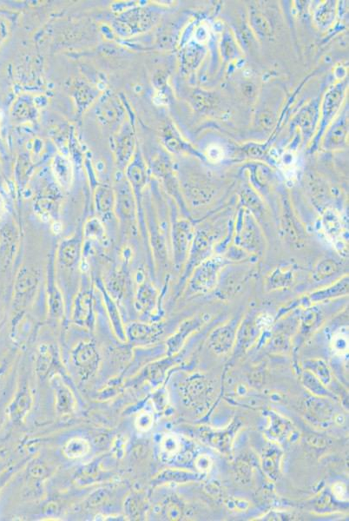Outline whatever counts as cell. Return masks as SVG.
<instances>
[{"label": "cell", "instance_id": "obj_5", "mask_svg": "<svg viewBox=\"0 0 349 521\" xmlns=\"http://www.w3.org/2000/svg\"><path fill=\"white\" fill-rule=\"evenodd\" d=\"M47 295L48 310H49L50 318L54 320H61L65 313L64 299L61 291L58 287L57 280L55 278L54 258L50 259L47 265Z\"/></svg>", "mask_w": 349, "mask_h": 521}, {"label": "cell", "instance_id": "obj_18", "mask_svg": "<svg viewBox=\"0 0 349 521\" xmlns=\"http://www.w3.org/2000/svg\"><path fill=\"white\" fill-rule=\"evenodd\" d=\"M84 236L88 239L99 240L102 241L106 236V231L98 218H91L84 226Z\"/></svg>", "mask_w": 349, "mask_h": 521}, {"label": "cell", "instance_id": "obj_2", "mask_svg": "<svg viewBox=\"0 0 349 521\" xmlns=\"http://www.w3.org/2000/svg\"><path fill=\"white\" fill-rule=\"evenodd\" d=\"M115 210L123 221L133 223L136 221V198L133 190L126 178H116L114 187Z\"/></svg>", "mask_w": 349, "mask_h": 521}, {"label": "cell", "instance_id": "obj_23", "mask_svg": "<svg viewBox=\"0 0 349 521\" xmlns=\"http://www.w3.org/2000/svg\"><path fill=\"white\" fill-rule=\"evenodd\" d=\"M18 470V467H11L5 469L1 474H0V492H2L3 488L5 487L10 479Z\"/></svg>", "mask_w": 349, "mask_h": 521}, {"label": "cell", "instance_id": "obj_6", "mask_svg": "<svg viewBox=\"0 0 349 521\" xmlns=\"http://www.w3.org/2000/svg\"><path fill=\"white\" fill-rule=\"evenodd\" d=\"M135 140L131 124H126L116 140V158L120 168H126L134 156Z\"/></svg>", "mask_w": 349, "mask_h": 521}, {"label": "cell", "instance_id": "obj_13", "mask_svg": "<svg viewBox=\"0 0 349 521\" xmlns=\"http://www.w3.org/2000/svg\"><path fill=\"white\" fill-rule=\"evenodd\" d=\"M94 201L96 210L100 215L108 216L115 210V192L113 188L99 186L95 191Z\"/></svg>", "mask_w": 349, "mask_h": 521}, {"label": "cell", "instance_id": "obj_4", "mask_svg": "<svg viewBox=\"0 0 349 521\" xmlns=\"http://www.w3.org/2000/svg\"><path fill=\"white\" fill-rule=\"evenodd\" d=\"M72 320L79 326L93 330L95 312L93 295L90 290L80 292L76 298L72 310Z\"/></svg>", "mask_w": 349, "mask_h": 521}, {"label": "cell", "instance_id": "obj_22", "mask_svg": "<svg viewBox=\"0 0 349 521\" xmlns=\"http://www.w3.org/2000/svg\"><path fill=\"white\" fill-rule=\"evenodd\" d=\"M152 425H153V416L148 412L142 413L136 420V427L140 432L149 431Z\"/></svg>", "mask_w": 349, "mask_h": 521}, {"label": "cell", "instance_id": "obj_9", "mask_svg": "<svg viewBox=\"0 0 349 521\" xmlns=\"http://www.w3.org/2000/svg\"><path fill=\"white\" fill-rule=\"evenodd\" d=\"M161 331V327L156 324L139 322L131 323L126 328L127 340L138 345L153 343Z\"/></svg>", "mask_w": 349, "mask_h": 521}, {"label": "cell", "instance_id": "obj_20", "mask_svg": "<svg viewBox=\"0 0 349 521\" xmlns=\"http://www.w3.org/2000/svg\"><path fill=\"white\" fill-rule=\"evenodd\" d=\"M151 287L147 284H141L138 287V294H136V303L138 305V310H146L150 305V300L152 295Z\"/></svg>", "mask_w": 349, "mask_h": 521}, {"label": "cell", "instance_id": "obj_1", "mask_svg": "<svg viewBox=\"0 0 349 521\" xmlns=\"http://www.w3.org/2000/svg\"><path fill=\"white\" fill-rule=\"evenodd\" d=\"M39 283L37 270L33 268L24 267L20 270L15 283V307L24 310L33 302Z\"/></svg>", "mask_w": 349, "mask_h": 521}, {"label": "cell", "instance_id": "obj_28", "mask_svg": "<svg viewBox=\"0 0 349 521\" xmlns=\"http://www.w3.org/2000/svg\"><path fill=\"white\" fill-rule=\"evenodd\" d=\"M1 318H2V312H1V310H0V322H1Z\"/></svg>", "mask_w": 349, "mask_h": 521}, {"label": "cell", "instance_id": "obj_11", "mask_svg": "<svg viewBox=\"0 0 349 521\" xmlns=\"http://www.w3.org/2000/svg\"><path fill=\"white\" fill-rule=\"evenodd\" d=\"M56 394V408L60 415H70L75 408V398L70 388L58 375L51 379Z\"/></svg>", "mask_w": 349, "mask_h": 521}, {"label": "cell", "instance_id": "obj_3", "mask_svg": "<svg viewBox=\"0 0 349 521\" xmlns=\"http://www.w3.org/2000/svg\"><path fill=\"white\" fill-rule=\"evenodd\" d=\"M71 360L84 376H90L98 370L100 356L95 343L82 342L71 352Z\"/></svg>", "mask_w": 349, "mask_h": 521}, {"label": "cell", "instance_id": "obj_15", "mask_svg": "<svg viewBox=\"0 0 349 521\" xmlns=\"http://www.w3.org/2000/svg\"><path fill=\"white\" fill-rule=\"evenodd\" d=\"M90 451V443L86 439L79 437L68 440L63 450L64 455L70 460L82 459L89 454Z\"/></svg>", "mask_w": 349, "mask_h": 521}, {"label": "cell", "instance_id": "obj_21", "mask_svg": "<svg viewBox=\"0 0 349 521\" xmlns=\"http://www.w3.org/2000/svg\"><path fill=\"white\" fill-rule=\"evenodd\" d=\"M333 350L338 355L346 354L348 350V338L347 332H339L334 336L332 342Z\"/></svg>", "mask_w": 349, "mask_h": 521}, {"label": "cell", "instance_id": "obj_12", "mask_svg": "<svg viewBox=\"0 0 349 521\" xmlns=\"http://www.w3.org/2000/svg\"><path fill=\"white\" fill-rule=\"evenodd\" d=\"M126 175V178L131 184L136 199H138L139 192L141 191L146 181V168H144L143 162L141 156L139 155L138 151L136 152L133 158L128 164Z\"/></svg>", "mask_w": 349, "mask_h": 521}, {"label": "cell", "instance_id": "obj_19", "mask_svg": "<svg viewBox=\"0 0 349 521\" xmlns=\"http://www.w3.org/2000/svg\"><path fill=\"white\" fill-rule=\"evenodd\" d=\"M181 448V443H180L178 437L174 435H167L164 437L161 443L162 454L166 456L167 458H171L178 454Z\"/></svg>", "mask_w": 349, "mask_h": 521}, {"label": "cell", "instance_id": "obj_24", "mask_svg": "<svg viewBox=\"0 0 349 521\" xmlns=\"http://www.w3.org/2000/svg\"><path fill=\"white\" fill-rule=\"evenodd\" d=\"M212 462L210 458V457L207 456H201L196 460V466L201 471H208L210 470V468L211 467Z\"/></svg>", "mask_w": 349, "mask_h": 521}, {"label": "cell", "instance_id": "obj_25", "mask_svg": "<svg viewBox=\"0 0 349 521\" xmlns=\"http://www.w3.org/2000/svg\"><path fill=\"white\" fill-rule=\"evenodd\" d=\"M6 35V29L5 26L3 25V24L0 23V45H1V43L4 39H5Z\"/></svg>", "mask_w": 349, "mask_h": 521}, {"label": "cell", "instance_id": "obj_17", "mask_svg": "<svg viewBox=\"0 0 349 521\" xmlns=\"http://www.w3.org/2000/svg\"><path fill=\"white\" fill-rule=\"evenodd\" d=\"M195 474L190 472L178 470H166L156 477L154 484H164L166 482L181 483L188 482L194 479Z\"/></svg>", "mask_w": 349, "mask_h": 521}, {"label": "cell", "instance_id": "obj_10", "mask_svg": "<svg viewBox=\"0 0 349 521\" xmlns=\"http://www.w3.org/2000/svg\"><path fill=\"white\" fill-rule=\"evenodd\" d=\"M31 403H33V398H31L29 388L27 387V385H22L13 403L8 407L6 413L14 423H20L23 422L27 413L31 410Z\"/></svg>", "mask_w": 349, "mask_h": 521}, {"label": "cell", "instance_id": "obj_16", "mask_svg": "<svg viewBox=\"0 0 349 521\" xmlns=\"http://www.w3.org/2000/svg\"><path fill=\"white\" fill-rule=\"evenodd\" d=\"M55 178L64 189H69L72 182V170L69 162L64 158L55 160L54 163Z\"/></svg>", "mask_w": 349, "mask_h": 521}, {"label": "cell", "instance_id": "obj_8", "mask_svg": "<svg viewBox=\"0 0 349 521\" xmlns=\"http://www.w3.org/2000/svg\"><path fill=\"white\" fill-rule=\"evenodd\" d=\"M81 247V238L79 235L63 240L58 248L59 263L67 268H74L79 262Z\"/></svg>", "mask_w": 349, "mask_h": 521}, {"label": "cell", "instance_id": "obj_27", "mask_svg": "<svg viewBox=\"0 0 349 521\" xmlns=\"http://www.w3.org/2000/svg\"><path fill=\"white\" fill-rule=\"evenodd\" d=\"M3 422H4L3 414H2V412L0 411V428H1Z\"/></svg>", "mask_w": 349, "mask_h": 521}, {"label": "cell", "instance_id": "obj_26", "mask_svg": "<svg viewBox=\"0 0 349 521\" xmlns=\"http://www.w3.org/2000/svg\"><path fill=\"white\" fill-rule=\"evenodd\" d=\"M6 212V206L5 203H4V200L2 198V196H0V218L5 214Z\"/></svg>", "mask_w": 349, "mask_h": 521}, {"label": "cell", "instance_id": "obj_7", "mask_svg": "<svg viewBox=\"0 0 349 521\" xmlns=\"http://www.w3.org/2000/svg\"><path fill=\"white\" fill-rule=\"evenodd\" d=\"M96 284H97L99 291L101 292L104 305H106L107 314L109 315L112 325V330H113L116 338L121 340V342H126L127 340L126 328L123 326L121 315H120L118 308L116 306L114 298H112L109 292L106 290V288L104 287L102 280L98 279Z\"/></svg>", "mask_w": 349, "mask_h": 521}, {"label": "cell", "instance_id": "obj_14", "mask_svg": "<svg viewBox=\"0 0 349 521\" xmlns=\"http://www.w3.org/2000/svg\"><path fill=\"white\" fill-rule=\"evenodd\" d=\"M59 199L57 195L51 193L43 195L36 200L34 210L40 218L48 221L57 216L59 212Z\"/></svg>", "mask_w": 349, "mask_h": 521}]
</instances>
